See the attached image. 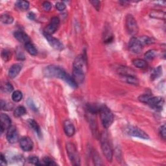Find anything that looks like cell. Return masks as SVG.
<instances>
[{"instance_id":"obj_1","label":"cell","mask_w":166,"mask_h":166,"mask_svg":"<svg viewBox=\"0 0 166 166\" xmlns=\"http://www.w3.org/2000/svg\"><path fill=\"white\" fill-rule=\"evenodd\" d=\"M45 75L49 77H55L60 79L64 80L73 88L77 87V84L73 77L68 75L64 69L59 66H49L45 68L44 70Z\"/></svg>"},{"instance_id":"obj_2","label":"cell","mask_w":166,"mask_h":166,"mask_svg":"<svg viewBox=\"0 0 166 166\" xmlns=\"http://www.w3.org/2000/svg\"><path fill=\"white\" fill-rule=\"evenodd\" d=\"M100 114V118L102 124L105 129L110 127L114 122V115L113 113L107 106H101L99 111Z\"/></svg>"},{"instance_id":"obj_3","label":"cell","mask_w":166,"mask_h":166,"mask_svg":"<svg viewBox=\"0 0 166 166\" xmlns=\"http://www.w3.org/2000/svg\"><path fill=\"white\" fill-rule=\"evenodd\" d=\"M101 149L106 158L109 162H112L113 158V149L111 146V144L109 142L107 136L106 134H103L101 136Z\"/></svg>"},{"instance_id":"obj_4","label":"cell","mask_w":166,"mask_h":166,"mask_svg":"<svg viewBox=\"0 0 166 166\" xmlns=\"http://www.w3.org/2000/svg\"><path fill=\"white\" fill-rule=\"evenodd\" d=\"M66 150L72 164L74 165H79L80 162V156L75 145L72 143H68L66 144Z\"/></svg>"},{"instance_id":"obj_5","label":"cell","mask_w":166,"mask_h":166,"mask_svg":"<svg viewBox=\"0 0 166 166\" xmlns=\"http://www.w3.org/2000/svg\"><path fill=\"white\" fill-rule=\"evenodd\" d=\"M126 29L129 34L132 36H136L138 33L139 28L136 19L132 15H128L125 19Z\"/></svg>"},{"instance_id":"obj_6","label":"cell","mask_w":166,"mask_h":166,"mask_svg":"<svg viewBox=\"0 0 166 166\" xmlns=\"http://www.w3.org/2000/svg\"><path fill=\"white\" fill-rule=\"evenodd\" d=\"M127 133L130 136H132L134 137H137L139 138H142L144 140H149L150 137L147 134L144 132L143 130L140 129L136 127H130L127 129Z\"/></svg>"},{"instance_id":"obj_7","label":"cell","mask_w":166,"mask_h":166,"mask_svg":"<svg viewBox=\"0 0 166 166\" xmlns=\"http://www.w3.org/2000/svg\"><path fill=\"white\" fill-rule=\"evenodd\" d=\"M60 25V20L57 17L52 18L51 22L44 29V33L52 35L58 29Z\"/></svg>"},{"instance_id":"obj_8","label":"cell","mask_w":166,"mask_h":166,"mask_svg":"<svg viewBox=\"0 0 166 166\" xmlns=\"http://www.w3.org/2000/svg\"><path fill=\"white\" fill-rule=\"evenodd\" d=\"M129 50L134 53H140L142 51L143 45L141 43L138 38L132 37L129 41Z\"/></svg>"},{"instance_id":"obj_9","label":"cell","mask_w":166,"mask_h":166,"mask_svg":"<svg viewBox=\"0 0 166 166\" xmlns=\"http://www.w3.org/2000/svg\"><path fill=\"white\" fill-rule=\"evenodd\" d=\"M18 132L15 126H11L8 129L7 133V140L10 143H15L18 140Z\"/></svg>"},{"instance_id":"obj_10","label":"cell","mask_w":166,"mask_h":166,"mask_svg":"<svg viewBox=\"0 0 166 166\" xmlns=\"http://www.w3.org/2000/svg\"><path fill=\"white\" fill-rule=\"evenodd\" d=\"M44 34L45 38L47 39L48 43L52 48H53L55 49H57V50H62V49H63L64 45L62 42L59 39L52 37V35H49L45 33H44Z\"/></svg>"},{"instance_id":"obj_11","label":"cell","mask_w":166,"mask_h":166,"mask_svg":"<svg viewBox=\"0 0 166 166\" xmlns=\"http://www.w3.org/2000/svg\"><path fill=\"white\" fill-rule=\"evenodd\" d=\"M164 103V99L162 97H152L147 103V104L151 106L152 108L158 109V110H160V109L162 110Z\"/></svg>"},{"instance_id":"obj_12","label":"cell","mask_w":166,"mask_h":166,"mask_svg":"<svg viewBox=\"0 0 166 166\" xmlns=\"http://www.w3.org/2000/svg\"><path fill=\"white\" fill-rule=\"evenodd\" d=\"M72 77L77 84L83 83L84 80V77H85L84 69L73 67Z\"/></svg>"},{"instance_id":"obj_13","label":"cell","mask_w":166,"mask_h":166,"mask_svg":"<svg viewBox=\"0 0 166 166\" xmlns=\"http://www.w3.org/2000/svg\"><path fill=\"white\" fill-rule=\"evenodd\" d=\"M20 146L24 151H30L33 148V142L29 137L24 136L20 140Z\"/></svg>"},{"instance_id":"obj_14","label":"cell","mask_w":166,"mask_h":166,"mask_svg":"<svg viewBox=\"0 0 166 166\" xmlns=\"http://www.w3.org/2000/svg\"><path fill=\"white\" fill-rule=\"evenodd\" d=\"M63 128L66 135L68 137L73 136L75 133V129L73 123L69 119H66L63 123Z\"/></svg>"},{"instance_id":"obj_15","label":"cell","mask_w":166,"mask_h":166,"mask_svg":"<svg viewBox=\"0 0 166 166\" xmlns=\"http://www.w3.org/2000/svg\"><path fill=\"white\" fill-rule=\"evenodd\" d=\"M11 127V119L9 116L5 114L1 113V134L4 131V130L8 129L9 127Z\"/></svg>"},{"instance_id":"obj_16","label":"cell","mask_w":166,"mask_h":166,"mask_svg":"<svg viewBox=\"0 0 166 166\" xmlns=\"http://www.w3.org/2000/svg\"><path fill=\"white\" fill-rule=\"evenodd\" d=\"M22 69V64H13L11 67H10L9 70V76L11 79H14L16 77L21 70Z\"/></svg>"},{"instance_id":"obj_17","label":"cell","mask_w":166,"mask_h":166,"mask_svg":"<svg viewBox=\"0 0 166 166\" xmlns=\"http://www.w3.org/2000/svg\"><path fill=\"white\" fill-rule=\"evenodd\" d=\"M14 36L16 38V39L18 40L19 42H22V43L26 44L28 42H31L30 38L29 37V36L26 34L24 32L22 31H16L14 33Z\"/></svg>"},{"instance_id":"obj_18","label":"cell","mask_w":166,"mask_h":166,"mask_svg":"<svg viewBox=\"0 0 166 166\" xmlns=\"http://www.w3.org/2000/svg\"><path fill=\"white\" fill-rule=\"evenodd\" d=\"M118 72L121 74L123 77L128 76H135V72L132 69H130L128 67L121 66L119 67L118 69Z\"/></svg>"},{"instance_id":"obj_19","label":"cell","mask_w":166,"mask_h":166,"mask_svg":"<svg viewBox=\"0 0 166 166\" xmlns=\"http://www.w3.org/2000/svg\"><path fill=\"white\" fill-rule=\"evenodd\" d=\"M27 122H28V123H29L31 128L33 129L34 131L37 134L38 136L40 137L42 135V132H41V129L40 128L39 125H38V123L33 119H29V120H28Z\"/></svg>"},{"instance_id":"obj_20","label":"cell","mask_w":166,"mask_h":166,"mask_svg":"<svg viewBox=\"0 0 166 166\" xmlns=\"http://www.w3.org/2000/svg\"><path fill=\"white\" fill-rule=\"evenodd\" d=\"M132 64L134 66L136 67V68H141V69L146 68L147 67V62L145 61V60L140 59L134 60V61H132Z\"/></svg>"},{"instance_id":"obj_21","label":"cell","mask_w":166,"mask_h":166,"mask_svg":"<svg viewBox=\"0 0 166 166\" xmlns=\"http://www.w3.org/2000/svg\"><path fill=\"white\" fill-rule=\"evenodd\" d=\"M25 47H26V49L27 50V51L29 53L30 55H33V56L37 55V52H38L37 49L31 42H28V43L25 44Z\"/></svg>"},{"instance_id":"obj_22","label":"cell","mask_w":166,"mask_h":166,"mask_svg":"<svg viewBox=\"0 0 166 166\" xmlns=\"http://www.w3.org/2000/svg\"><path fill=\"white\" fill-rule=\"evenodd\" d=\"M162 74V66H158L156 68H155L151 75V80H155L158 79V77H160Z\"/></svg>"},{"instance_id":"obj_23","label":"cell","mask_w":166,"mask_h":166,"mask_svg":"<svg viewBox=\"0 0 166 166\" xmlns=\"http://www.w3.org/2000/svg\"><path fill=\"white\" fill-rule=\"evenodd\" d=\"M26 109L23 107H22V106H19V107H16L15 111H14V114H15V116H16L17 118L22 117V116L26 114Z\"/></svg>"},{"instance_id":"obj_24","label":"cell","mask_w":166,"mask_h":166,"mask_svg":"<svg viewBox=\"0 0 166 166\" xmlns=\"http://www.w3.org/2000/svg\"><path fill=\"white\" fill-rule=\"evenodd\" d=\"M1 22L5 24H11L14 22L13 17L9 14H4L1 16Z\"/></svg>"},{"instance_id":"obj_25","label":"cell","mask_w":166,"mask_h":166,"mask_svg":"<svg viewBox=\"0 0 166 166\" xmlns=\"http://www.w3.org/2000/svg\"><path fill=\"white\" fill-rule=\"evenodd\" d=\"M150 16L153 18H156V19H163L165 20V14L164 12L160 11V10H154L152 11L150 14Z\"/></svg>"},{"instance_id":"obj_26","label":"cell","mask_w":166,"mask_h":166,"mask_svg":"<svg viewBox=\"0 0 166 166\" xmlns=\"http://www.w3.org/2000/svg\"><path fill=\"white\" fill-rule=\"evenodd\" d=\"M142 45H147V44H152L155 42V40L153 38L149 37H142L140 38H138Z\"/></svg>"},{"instance_id":"obj_27","label":"cell","mask_w":166,"mask_h":166,"mask_svg":"<svg viewBox=\"0 0 166 166\" xmlns=\"http://www.w3.org/2000/svg\"><path fill=\"white\" fill-rule=\"evenodd\" d=\"M23 98V95L22 91L19 90L15 91L12 94V99L17 103V102H20Z\"/></svg>"},{"instance_id":"obj_28","label":"cell","mask_w":166,"mask_h":166,"mask_svg":"<svg viewBox=\"0 0 166 166\" xmlns=\"http://www.w3.org/2000/svg\"><path fill=\"white\" fill-rule=\"evenodd\" d=\"M16 5L20 9L23 10H27L29 7V3L27 1H18Z\"/></svg>"},{"instance_id":"obj_29","label":"cell","mask_w":166,"mask_h":166,"mask_svg":"<svg viewBox=\"0 0 166 166\" xmlns=\"http://www.w3.org/2000/svg\"><path fill=\"white\" fill-rule=\"evenodd\" d=\"M1 108L3 110H10L13 108V105L8 101H1Z\"/></svg>"},{"instance_id":"obj_30","label":"cell","mask_w":166,"mask_h":166,"mask_svg":"<svg viewBox=\"0 0 166 166\" xmlns=\"http://www.w3.org/2000/svg\"><path fill=\"white\" fill-rule=\"evenodd\" d=\"M11 56H12L11 51L8 50V49H4V50L2 51L1 57L4 61L5 62L9 61V60L11 59Z\"/></svg>"},{"instance_id":"obj_31","label":"cell","mask_w":166,"mask_h":166,"mask_svg":"<svg viewBox=\"0 0 166 166\" xmlns=\"http://www.w3.org/2000/svg\"><path fill=\"white\" fill-rule=\"evenodd\" d=\"M1 90L4 91V92H11L13 90V86L12 84H10L9 83H5L2 84L1 85Z\"/></svg>"},{"instance_id":"obj_32","label":"cell","mask_w":166,"mask_h":166,"mask_svg":"<svg viewBox=\"0 0 166 166\" xmlns=\"http://www.w3.org/2000/svg\"><path fill=\"white\" fill-rule=\"evenodd\" d=\"M156 51L154 49H151L148 51L146 54H145V57L148 60H153L156 57Z\"/></svg>"},{"instance_id":"obj_33","label":"cell","mask_w":166,"mask_h":166,"mask_svg":"<svg viewBox=\"0 0 166 166\" xmlns=\"http://www.w3.org/2000/svg\"><path fill=\"white\" fill-rule=\"evenodd\" d=\"M152 96L149 94H143L139 96L138 99L140 102H142V103H147L148 101H149V99Z\"/></svg>"},{"instance_id":"obj_34","label":"cell","mask_w":166,"mask_h":166,"mask_svg":"<svg viewBox=\"0 0 166 166\" xmlns=\"http://www.w3.org/2000/svg\"><path fill=\"white\" fill-rule=\"evenodd\" d=\"M27 161L29 163L33 164L34 165H42V164L40 162L39 159H38V158L37 156H30L28 158Z\"/></svg>"},{"instance_id":"obj_35","label":"cell","mask_w":166,"mask_h":166,"mask_svg":"<svg viewBox=\"0 0 166 166\" xmlns=\"http://www.w3.org/2000/svg\"><path fill=\"white\" fill-rule=\"evenodd\" d=\"M126 78L127 82L129 84H132L135 85L138 83V80L136 78L135 76H128V77H125Z\"/></svg>"},{"instance_id":"obj_36","label":"cell","mask_w":166,"mask_h":166,"mask_svg":"<svg viewBox=\"0 0 166 166\" xmlns=\"http://www.w3.org/2000/svg\"><path fill=\"white\" fill-rule=\"evenodd\" d=\"M43 164L45 165H56V164L49 157H45L43 159Z\"/></svg>"},{"instance_id":"obj_37","label":"cell","mask_w":166,"mask_h":166,"mask_svg":"<svg viewBox=\"0 0 166 166\" xmlns=\"http://www.w3.org/2000/svg\"><path fill=\"white\" fill-rule=\"evenodd\" d=\"M56 8L59 11H63L66 8V5L63 2H57L56 3Z\"/></svg>"},{"instance_id":"obj_38","label":"cell","mask_w":166,"mask_h":166,"mask_svg":"<svg viewBox=\"0 0 166 166\" xmlns=\"http://www.w3.org/2000/svg\"><path fill=\"white\" fill-rule=\"evenodd\" d=\"M99 155L96 152H95V153H94V160L95 162V165H102L103 164L101 163V158L99 156Z\"/></svg>"},{"instance_id":"obj_39","label":"cell","mask_w":166,"mask_h":166,"mask_svg":"<svg viewBox=\"0 0 166 166\" xmlns=\"http://www.w3.org/2000/svg\"><path fill=\"white\" fill-rule=\"evenodd\" d=\"M159 132H160V135L162 136V138L164 140L165 139V136H166V134H165V125H162L160 129H159Z\"/></svg>"},{"instance_id":"obj_40","label":"cell","mask_w":166,"mask_h":166,"mask_svg":"<svg viewBox=\"0 0 166 166\" xmlns=\"http://www.w3.org/2000/svg\"><path fill=\"white\" fill-rule=\"evenodd\" d=\"M27 105L29 106V107L31 109V110H33V111H37V108L36 107V106H35V105L33 103V101L32 99H29L27 100Z\"/></svg>"},{"instance_id":"obj_41","label":"cell","mask_w":166,"mask_h":166,"mask_svg":"<svg viewBox=\"0 0 166 166\" xmlns=\"http://www.w3.org/2000/svg\"><path fill=\"white\" fill-rule=\"evenodd\" d=\"M42 7L46 11H49L51 9L52 7V5L50 2L49 1H44L43 3H42Z\"/></svg>"},{"instance_id":"obj_42","label":"cell","mask_w":166,"mask_h":166,"mask_svg":"<svg viewBox=\"0 0 166 166\" xmlns=\"http://www.w3.org/2000/svg\"><path fill=\"white\" fill-rule=\"evenodd\" d=\"M94 7L97 10H99L100 7V1H90Z\"/></svg>"},{"instance_id":"obj_43","label":"cell","mask_w":166,"mask_h":166,"mask_svg":"<svg viewBox=\"0 0 166 166\" xmlns=\"http://www.w3.org/2000/svg\"><path fill=\"white\" fill-rule=\"evenodd\" d=\"M0 164L1 165H7V160L6 158L4 156V155L3 154H1V162H0Z\"/></svg>"},{"instance_id":"obj_44","label":"cell","mask_w":166,"mask_h":166,"mask_svg":"<svg viewBox=\"0 0 166 166\" xmlns=\"http://www.w3.org/2000/svg\"><path fill=\"white\" fill-rule=\"evenodd\" d=\"M17 58H18V59H19V60H24L25 59L24 55H23V53L22 51H20L19 53V55H18Z\"/></svg>"},{"instance_id":"obj_45","label":"cell","mask_w":166,"mask_h":166,"mask_svg":"<svg viewBox=\"0 0 166 166\" xmlns=\"http://www.w3.org/2000/svg\"><path fill=\"white\" fill-rule=\"evenodd\" d=\"M28 18L31 20H34L35 18V15H34V13L33 12H30L28 14Z\"/></svg>"}]
</instances>
